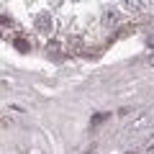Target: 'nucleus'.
<instances>
[{
    "label": "nucleus",
    "mask_w": 154,
    "mask_h": 154,
    "mask_svg": "<svg viewBox=\"0 0 154 154\" xmlns=\"http://www.w3.org/2000/svg\"><path fill=\"white\" fill-rule=\"evenodd\" d=\"M149 154H154V146H152V149H149Z\"/></svg>",
    "instance_id": "39448f33"
},
{
    "label": "nucleus",
    "mask_w": 154,
    "mask_h": 154,
    "mask_svg": "<svg viewBox=\"0 0 154 154\" xmlns=\"http://www.w3.org/2000/svg\"><path fill=\"white\" fill-rule=\"evenodd\" d=\"M16 46H18V49H23V51L28 49V44H26V41H21V38H18V41H16Z\"/></svg>",
    "instance_id": "20e7f679"
},
{
    "label": "nucleus",
    "mask_w": 154,
    "mask_h": 154,
    "mask_svg": "<svg viewBox=\"0 0 154 154\" xmlns=\"http://www.w3.org/2000/svg\"><path fill=\"white\" fill-rule=\"evenodd\" d=\"M126 8H131V11H139V8H144V3H134V0H128Z\"/></svg>",
    "instance_id": "7ed1b4c3"
},
{
    "label": "nucleus",
    "mask_w": 154,
    "mask_h": 154,
    "mask_svg": "<svg viewBox=\"0 0 154 154\" xmlns=\"http://www.w3.org/2000/svg\"><path fill=\"white\" fill-rule=\"evenodd\" d=\"M116 21H118V13H116L113 8H105V13H103V23H105V26H116Z\"/></svg>",
    "instance_id": "f03ea898"
},
{
    "label": "nucleus",
    "mask_w": 154,
    "mask_h": 154,
    "mask_svg": "<svg viewBox=\"0 0 154 154\" xmlns=\"http://www.w3.org/2000/svg\"><path fill=\"white\" fill-rule=\"evenodd\" d=\"M33 26H36V31L41 33H51V28H54V23H51V13H38L36 18H33Z\"/></svg>",
    "instance_id": "f257e3e1"
}]
</instances>
